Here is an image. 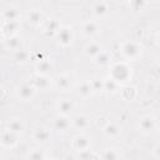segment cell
Instances as JSON below:
<instances>
[{
    "instance_id": "6da1fadb",
    "label": "cell",
    "mask_w": 160,
    "mask_h": 160,
    "mask_svg": "<svg viewBox=\"0 0 160 160\" xmlns=\"http://www.w3.org/2000/svg\"><path fill=\"white\" fill-rule=\"evenodd\" d=\"M130 76V71L129 68L125 64H116L112 66V71H111V79L116 82L120 81H126L128 78Z\"/></svg>"
},
{
    "instance_id": "7a4b0ae2",
    "label": "cell",
    "mask_w": 160,
    "mask_h": 160,
    "mask_svg": "<svg viewBox=\"0 0 160 160\" xmlns=\"http://www.w3.org/2000/svg\"><path fill=\"white\" fill-rule=\"evenodd\" d=\"M121 51H122V54H124L128 59H134V58H136V56L139 55V52H140V48H139L135 42H132V41H128V42H125V44L122 45Z\"/></svg>"
},
{
    "instance_id": "3957f363",
    "label": "cell",
    "mask_w": 160,
    "mask_h": 160,
    "mask_svg": "<svg viewBox=\"0 0 160 160\" xmlns=\"http://www.w3.org/2000/svg\"><path fill=\"white\" fill-rule=\"evenodd\" d=\"M89 145H90V141L86 136L84 135H79L74 139V148L79 151H84V150H88L89 149Z\"/></svg>"
},
{
    "instance_id": "277c9868",
    "label": "cell",
    "mask_w": 160,
    "mask_h": 160,
    "mask_svg": "<svg viewBox=\"0 0 160 160\" xmlns=\"http://www.w3.org/2000/svg\"><path fill=\"white\" fill-rule=\"evenodd\" d=\"M34 92H35V88L31 86V85H29V84H24V85L20 86V89H19V96H20L22 100H29V99H31L32 95H34Z\"/></svg>"
},
{
    "instance_id": "5b68a950",
    "label": "cell",
    "mask_w": 160,
    "mask_h": 160,
    "mask_svg": "<svg viewBox=\"0 0 160 160\" xmlns=\"http://www.w3.org/2000/svg\"><path fill=\"white\" fill-rule=\"evenodd\" d=\"M16 135H15V132H12V131H10V130H5L2 134H1V138H0V140H1V142L4 144V145H6V146H10V145H12V144H15L16 142Z\"/></svg>"
},
{
    "instance_id": "8992f818",
    "label": "cell",
    "mask_w": 160,
    "mask_h": 160,
    "mask_svg": "<svg viewBox=\"0 0 160 160\" xmlns=\"http://www.w3.org/2000/svg\"><path fill=\"white\" fill-rule=\"evenodd\" d=\"M78 92H79V95H81V96H84V98L89 96V95L92 92L91 84H90V82H88V81L81 82V84L79 85V88H78Z\"/></svg>"
},
{
    "instance_id": "52a82bcc",
    "label": "cell",
    "mask_w": 160,
    "mask_h": 160,
    "mask_svg": "<svg viewBox=\"0 0 160 160\" xmlns=\"http://www.w3.org/2000/svg\"><path fill=\"white\" fill-rule=\"evenodd\" d=\"M58 109H59V111H60L61 114H68V112L72 109V102H71L70 100H68V99H62V100L59 101Z\"/></svg>"
},
{
    "instance_id": "ba28073f",
    "label": "cell",
    "mask_w": 160,
    "mask_h": 160,
    "mask_svg": "<svg viewBox=\"0 0 160 160\" xmlns=\"http://www.w3.org/2000/svg\"><path fill=\"white\" fill-rule=\"evenodd\" d=\"M72 122H74V126L78 128V129H85V128L89 125V120H88V118L84 116V115H78V116H75L74 120H72Z\"/></svg>"
},
{
    "instance_id": "9c48e42d",
    "label": "cell",
    "mask_w": 160,
    "mask_h": 160,
    "mask_svg": "<svg viewBox=\"0 0 160 160\" xmlns=\"http://www.w3.org/2000/svg\"><path fill=\"white\" fill-rule=\"evenodd\" d=\"M59 41L62 45H68L71 41V32H70V30L68 28L59 31Z\"/></svg>"
},
{
    "instance_id": "30bf717a",
    "label": "cell",
    "mask_w": 160,
    "mask_h": 160,
    "mask_svg": "<svg viewBox=\"0 0 160 160\" xmlns=\"http://www.w3.org/2000/svg\"><path fill=\"white\" fill-rule=\"evenodd\" d=\"M140 128H141V130L142 131H150V130H152L154 129V126H155V121L151 119V118H144V119H141V121H140Z\"/></svg>"
},
{
    "instance_id": "8fae6325",
    "label": "cell",
    "mask_w": 160,
    "mask_h": 160,
    "mask_svg": "<svg viewBox=\"0 0 160 160\" xmlns=\"http://www.w3.org/2000/svg\"><path fill=\"white\" fill-rule=\"evenodd\" d=\"M85 52L89 55V56H98L100 52H101V48L98 45V44H95V42H91V44H89L86 48H85Z\"/></svg>"
},
{
    "instance_id": "7c38bea8",
    "label": "cell",
    "mask_w": 160,
    "mask_h": 160,
    "mask_svg": "<svg viewBox=\"0 0 160 160\" xmlns=\"http://www.w3.org/2000/svg\"><path fill=\"white\" fill-rule=\"evenodd\" d=\"M104 131H105V134H106L108 136H116V135L119 134L120 129H119L115 124H112V122H108L106 126L104 128Z\"/></svg>"
},
{
    "instance_id": "4fadbf2b",
    "label": "cell",
    "mask_w": 160,
    "mask_h": 160,
    "mask_svg": "<svg viewBox=\"0 0 160 160\" xmlns=\"http://www.w3.org/2000/svg\"><path fill=\"white\" fill-rule=\"evenodd\" d=\"M24 129V125H22V122L21 121H19V120H11L9 124H8V130H10V131H12V132H19V131H21Z\"/></svg>"
},
{
    "instance_id": "5bb4252c",
    "label": "cell",
    "mask_w": 160,
    "mask_h": 160,
    "mask_svg": "<svg viewBox=\"0 0 160 160\" xmlns=\"http://www.w3.org/2000/svg\"><path fill=\"white\" fill-rule=\"evenodd\" d=\"M96 30H98V26H96V24H95L94 21H88V22H85L84 26H82V31H84L86 35H92V34L96 32Z\"/></svg>"
},
{
    "instance_id": "9a60e30c",
    "label": "cell",
    "mask_w": 160,
    "mask_h": 160,
    "mask_svg": "<svg viewBox=\"0 0 160 160\" xmlns=\"http://www.w3.org/2000/svg\"><path fill=\"white\" fill-rule=\"evenodd\" d=\"M56 85L60 90H66L69 86H70V79L68 76H59L58 81H56Z\"/></svg>"
},
{
    "instance_id": "2e32d148",
    "label": "cell",
    "mask_w": 160,
    "mask_h": 160,
    "mask_svg": "<svg viewBox=\"0 0 160 160\" xmlns=\"http://www.w3.org/2000/svg\"><path fill=\"white\" fill-rule=\"evenodd\" d=\"M20 39L19 38H16V36H10L9 39H8V42H6V45L9 46V48H11V49H14V50H20Z\"/></svg>"
},
{
    "instance_id": "e0dca14e",
    "label": "cell",
    "mask_w": 160,
    "mask_h": 160,
    "mask_svg": "<svg viewBox=\"0 0 160 160\" xmlns=\"http://www.w3.org/2000/svg\"><path fill=\"white\" fill-rule=\"evenodd\" d=\"M69 125H70V122H69L68 119H65V118H58V119L55 120V126H56L59 130L65 131V130L69 128Z\"/></svg>"
},
{
    "instance_id": "ac0fdd59",
    "label": "cell",
    "mask_w": 160,
    "mask_h": 160,
    "mask_svg": "<svg viewBox=\"0 0 160 160\" xmlns=\"http://www.w3.org/2000/svg\"><path fill=\"white\" fill-rule=\"evenodd\" d=\"M4 18L6 19V21H16L18 18V11L15 9H8L4 12Z\"/></svg>"
},
{
    "instance_id": "d6986e66",
    "label": "cell",
    "mask_w": 160,
    "mask_h": 160,
    "mask_svg": "<svg viewBox=\"0 0 160 160\" xmlns=\"http://www.w3.org/2000/svg\"><path fill=\"white\" fill-rule=\"evenodd\" d=\"M34 84H35V88L46 89L49 86V80L46 78H44V76H39V78H36V80H35Z\"/></svg>"
},
{
    "instance_id": "ffe728a7",
    "label": "cell",
    "mask_w": 160,
    "mask_h": 160,
    "mask_svg": "<svg viewBox=\"0 0 160 160\" xmlns=\"http://www.w3.org/2000/svg\"><path fill=\"white\" fill-rule=\"evenodd\" d=\"M109 60H110V58H109L108 52H105V51H101V52L96 56V62H98L99 65H106V64L109 62Z\"/></svg>"
},
{
    "instance_id": "44dd1931",
    "label": "cell",
    "mask_w": 160,
    "mask_h": 160,
    "mask_svg": "<svg viewBox=\"0 0 160 160\" xmlns=\"http://www.w3.org/2000/svg\"><path fill=\"white\" fill-rule=\"evenodd\" d=\"M49 138V132L45 129H38L35 131V139H38L39 141H45Z\"/></svg>"
},
{
    "instance_id": "7402d4cb",
    "label": "cell",
    "mask_w": 160,
    "mask_h": 160,
    "mask_svg": "<svg viewBox=\"0 0 160 160\" xmlns=\"http://www.w3.org/2000/svg\"><path fill=\"white\" fill-rule=\"evenodd\" d=\"M50 69H51V65H50V62H49V61L42 60V61H40V62L38 64V71H39V72H41V74L48 72Z\"/></svg>"
},
{
    "instance_id": "603a6c76",
    "label": "cell",
    "mask_w": 160,
    "mask_h": 160,
    "mask_svg": "<svg viewBox=\"0 0 160 160\" xmlns=\"http://www.w3.org/2000/svg\"><path fill=\"white\" fill-rule=\"evenodd\" d=\"M15 59H16L19 62H25V61L29 59V54H28V51H25V50H18V51H16V55H15Z\"/></svg>"
},
{
    "instance_id": "cb8c5ba5",
    "label": "cell",
    "mask_w": 160,
    "mask_h": 160,
    "mask_svg": "<svg viewBox=\"0 0 160 160\" xmlns=\"http://www.w3.org/2000/svg\"><path fill=\"white\" fill-rule=\"evenodd\" d=\"M116 158H118V154L112 149H109L102 154V160H116Z\"/></svg>"
},
{
    "instance_id": "d4e9b609",
    "label": "cell",
    "mask_w": 160,
    "mask_h": 160,
    "mask_svg": "<svg viewBox=\"0 0 160 160\" xmlns=\"http://www.w3.org/2000/svg\"><path fill=\"white\" fill-rule=\"evenodd\" d=\"M94 11L98 14V15H102L106 12V4L105 2H96L95 6H94Z\"/></svg>"
},
{
    "instance_id": "484cf974",
    "label": "cell",
    "mask_w": 160,
    "mask_h": 160,
    "mask_svg": "<svg viewBox=\"0 0 160 160\" xmlns=\"http://www.w3.org/2000/svg\"><path fill=\"white\" fill-rule=\"evenodd\" d=\"M116 88H118V82L114 81L112 79H109V80H106V81L104 82V89H108L109 91H110V90H111V91H115Z\"/></svg>"
},
{
    "instance_id": "4316f807",
    "label": "cell",
    "mask_w": 160,
    "mask_h": 160,
    "mask_svg": "<svg viewBox=\"0 0 160 160\" xmlns=\"http://www.w3.org/2000/svg\"><path fill=\"white\" fill-rule=\"evenodd\" d=\"M30 160H44V152L41 150H34L30 154Z\"/></svg>"
},
{
    "instance_id": "83f0119b",
    "label": "cell",
    "mask_w": 160,
    "mask_h": 160,
    "mask_svg": "<svg viewBox=\"0 0 160 160\" xmlns=\"http://www.w3.org/2000/svg\"><path fill=\"white\" fill-rule=\"evenodd\" d=\"M29 19H30V21H32V22H38V21L41 19V14H40L39 11H36V10H32V11L29 14Z\"/></svg>"
}]
</instances>
